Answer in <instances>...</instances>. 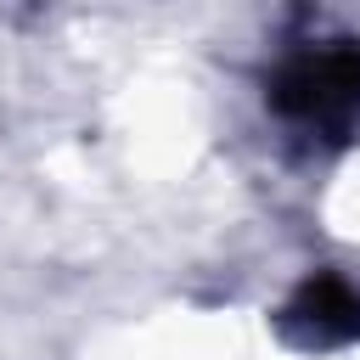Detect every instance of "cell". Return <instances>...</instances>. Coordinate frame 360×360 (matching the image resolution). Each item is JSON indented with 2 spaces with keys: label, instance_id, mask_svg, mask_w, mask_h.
Returning <instances> with one entry per match:
<instances>
[{
  "label": "cell",
  "instance_id": "cell-1",
  "mask_svg": "<svg viewBox=\"0 0 360 360\" xmlns=\"http://www.w3.org/2000/svg\"><path fill=\"white\" fill-rule=\"evenodd\" d=\"M270 107L298 129L343 141L360 124V39H321L287 56L270 79Z\"/></svg>",
  "mask_w": 360,
  "mask_h": 360
},
{
  "label": "cell",
  "instance_id": "cell-2",
  "mask_svg": "<svg viewBox=\"0 0 360 360\" xmlns=\"http://www.w3.org/2000/svg\"><path fill=\"white\" fill-rule=\"evenodd\" d=\"M281 332L304 349H338V343H354L360 338V292L332 276V270H315L281 309Z\"/></svg>",
  "mask_w": 360,
  "mask_h": 360
}]
</instances>
